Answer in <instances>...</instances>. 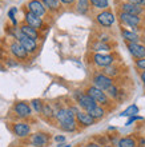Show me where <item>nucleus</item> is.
I'll list each match as a JSON object with an SVG mask.
<instances>
[{"label":"nucleus","mask_w":145,"mask_h":147,"mask_svg":"<svg viewBox=\"0 0 145 147\" xmlns=\"http://www.w3.org/2000/svg\"><path fill=\"white\" fill-rule=\"evenodd\" d=\"M87 94L96 102V105H97V103H101V105H108L107 94L104 92V91H101L100 88H97V87H95V86H93V87H89V88L87 90Z\"/></svg>","instance_id":"obj_1"},{"label":"nucleus","mask_w":145,"mask_h":147,"mask_svg":"<svg viewBox=\"0 0 145 147\" xmlns=\"http://www.w3.org/2000/svg\"><path fill=\"white\" fill-rule=\"evenodd\" d=\"M93 83H95V87L100 88L101 91H107L109 87H111L113 83H112V79L104 74H96L95 78H93Z\"/></svg>","instance_id":"obj_2"},{"label":"nucleus","mask_w":145,"mask_h":147,"mask_svg":"<svg viewBox=\"0 0 145 147\" xmlns=\"http://www.w3.org/2000/svg\"><path fill=\"white\" fill-rule=\"evenodd\" d=\"M49 143V134L47 132H36L31 136V144L33 147H45Z\"/></svg>","instance_id":"obj_3"},{"label":"nucleus","mask_w":145,"mask_h":147,"mask_svg":"<svg viewBox=\"0 0 145 147\" xmlns=\"http://www.w3.org/2000/svg\"><path fill=\"white\" fill-rule=\"evenodd\" d=\"M77 103L81 109H84L85 111H89L91 109H93L96 105V102L92 99L88 94H77Z\"/></svg>","instance_id":"obj_4"},{"label":"nucleus","mask_w":145,"mask_h":147,"mask_svg":"<svg viewBox=\"0 0 145 147\" xmlns=\"http://www.w3.org/2000/svg\"><path fill=\"white\" fill-rule=\"evenodd\" d=\"M13 132H15V135H17L19 138H24V136L29 135L31 127H29V124L25 123V122H19V123L13 124Z\"/></svg>","instance_id":"obj_5"},{"label":"nucleus","mask_w":145,"mask_h":147,"mask_svg":"<svg viewBox=\"0 0 145 147\" xmlns=\"http://www.w3.org/2000/svg\"><path fill=\"white\" fill-rule=\"evenodd\" d=\"M28 8H29L31 13H33V15L39 16V18L45 13V7L39 0H31L29 3H28Z\"/></svg>","instance_id":"obj_6"},{"label":"nucleus","mask_w":145,"mask_h":147,"mask_svg":"<svg viewBox=\"0 0 145 147\" xmlns=\"http://www.w3.org/2000/svg\"><path fill=\"white\" fill-rule=\"evenodd\" d=\"M97 22H99L101 26H104V27H109V26H112V24L115 23V16H113L112 12L104 11L97 15Z\"/></svg>","instance_id":"obj_7"},{"label":"nucleus","mask_w":145,"mask_h":147,"mask_svg":"<svg viewBox=\"0 0 145 147\" xmlns=\"http://www.w3.org/2000/svg\"><path fill=\"white\" fill-rule=\"evenodd\" d=\"M19 43L23 46V48L27 51V52H33V51L36 50V42H35L33 39L23 35V34L19 35Z\"/></svg>","instance_id":"obj_8"},{"label":"nucleus","mask_w":145,"mask_h":147,"mask_svg":"<svg viewBox=\"0 0 145 147\" xmlns=\"http://www.w3.org/2000/svg\"><path fill=\"white\" fill-rule=\"evenodd\" d=\"M128 50L136 58H138V59L145 58V47L141 46V44H138V43H128Z\"/></svg>","instance_id":"obj_9"},{"label":"nucleus","mask_w":145,"mask_h":147,"mask_svg":"<svg viewBox=\"0 0 145 147\" xmlns=\"http://www.w3.org/2000/svg\"><path fill=\"white\" fill-rule=\"evenodd\" d=\"M13 110H15V112L17 114V116H20V118H28V116L31 115V107L25 103V102H19V103H16Z\"/></svg>","instance_id":"obj_10"},{"label":"nucleus","mask_w":145,"mask_h":147,"mask_svg":"<svg viewBox=\"0 0 145 147\" xmlns=\"http://www.w3.org/2000/svg\"><path fill=\"white\" fill-rule=\"evenodd\" d=\"M25 22H27V26L35 28V30H37V28H40L43 26L41 18H39V16L33 15V13H31V12L25 13Z\"/></svg>","instance_id":"obj_11"},{"label":"nucleus","mask_w":145,"mask_h":147,"mask_svg":"<svg viewBox=\"0 0 145 147\" xmlns=\"http://www.w3.org/2000/svg\"><path fill=\"white\" fill-rule=\"evenodd\" d=\"M95 63L100 67H108L111 66L113 62V56L111 55H103V54H96L95 55Z\"/></svg>","instance_id":"obj_12"},{"label":"nucleus","mask_w":145,"mask_h":147,"mask_svg":"<svg viewBox=\"0 0 145 147\" xmlns=\"http://www.w3.org/2000/svg\"><path fill=\"white\" fill-rule=\"evenodd\" d=\"M76 119L77 122L83 126H92V124L95 123V119L92 118L87 111H79L76 114Z\"/></svg>","instance_id":"obj_13"},{"label":"nucleus","mask_w":145,"mask_h":147,"mask_svg":"<svg viewBox=\"0 0 145 147\" xmlns=\"http://www.w3.org/2000/svg\"><path fill=\"white\" fill-rule=\"evenodd\" d=\"M120 19H121L122 23L128 24V26H130V27H137L138 23H140V18H138V16L129 15V13H124V12H121Z\"/></svg>","instance_id":"obj_14"},{"label":"nucleus","mask_w":145,"mask_h":147,"mask_svg":"<svg viewBox=\"0 0 145 147\" xmlns=\"http://www.w3.org/2000/svg\"><path fill=\"white\" fill-rule=\"evenodd\" d=\"M11 52L15 55L16 58H19V59H25L27 58V55H28V52L24 50L23 46H21L20 43H12L11 44Z\"/></svg>","instance_id":"obj_15"},{"label":"nucleus","mask_w":145,"mask_h":147,"mask_svg":"<svg viewBox=\"0 0 145 147\" xmlns=\"http://www.w3.org/2000/svg\"><path fill=\"white\" fill-rule=\"evenodd\" d=\"M121 7H122V12L124 13H129V15L137 16L142 12L141 7H137V5H133V4H129V3H124Z\"/></svg>","instance_id":"obj_16"},{"label":"nucleus","mask_w":145,"mask_h":147,"mask_svg":"<svg viewBox=\"0 0 145 147\" xmlns=\"http://www.w3.org/2000/svg\"><path fill=\"white\" fill-rule=\"evenodd\" d=\"M20 31H21V34L25 36H28V38L31 39H37V31L35 30V28L29 27V26H21V28H20Z\"/></svg>","instance_id":"obj_17"},{"label":"nucleus","mask_w":145,"mask_h":147,"mask_svg":"<svg viewBox=\"0 0 145 147\" xmlns=\"http://www.w3.org/2000/svg\"><path fill=\"white\" fill-rule=\"evenodd\" d=\"M87 112H88V114H89V115H91L95 120H96V119H101V118L104 116V110L101 109L100 106H95L93 109H91L89 111H87Z\"/></svg>","instance_id":"obj_18"},{"label":"nucleus","mask_w":145,"mask_h":147,"mask_svg":"<svg viewBox=\"0 0 145 147\" xmlns=\"http://www.w3.org/2000/svg\"><path fill=\"white\" fill-rule=\"evenodd\" d=\"M117 146L118 147H136V140L133 138H121V139L117 142Z\"/></svg>","instance_id":"obj_19"},{"label":"nucleus","mask_w":145,"mask_h":147,"mask_svg":"<svg viewBox=\"0 0 145 147\" xmlns=\"http://www.w3.org/2000/svg\"><path fill=\"white\" fill-rule=\"evenodd\" d=\"M136 114H138V107L137 106H129L126 110H124V111L121 112V116H134Z\"/></svg>","instance_id":"obj_20"},{"label":"nucleus","mask_w":145,"mask_h":147,"mask_svg":"<svg viewBox=\"0 0 145 147\" xmlns=\"http://www.w3.org/2000/svg\"><path fill=\"white\" fill-rule=\"evenodd\" d=\"M43 5L48 7L49 9H59L60 4H59V0H43Z\"/></svg>","instance_id":"obj_21"},{"label":"nucleus","mask_w":145,"mask_h":147,"mask_svg":"<svg viewBox=\"0 0 145 147\" xmlns=\"http://www.w3.org/2000/svg\"><path fill=\"white\" fill-rule=\"evenodd\" d=\"M41 114L44 116H47V118H52V116H55V111H53V109H52L49 105H43Z\"/></svg>","instance_id":"obj_22"},{"label":"nucleus","mask_w":145,"mask_h":147,"mask_svg":"<svg viewBox=\"0 0 145 147\" xmlns=\"http://www.w3.org/2000/svg\"><path fill=\"white\" fill-rule=\"evenodd\" d=\"M122 36H124L126 40H129L130 43H137V40H138V36L129 31H122Z\"/></svg>","instance_id":"obj_23"},{"label":"nucleus","mask_w":145,"mask_h":147,"mask_svg":"<svg viewBox=\"0 0 145 147\" xmlns=\"http://www.w3.org/2000/svg\"><path fill=\"white\" fill-rule=\"evenodd\" d=\"M77 11L80 13H85L88 11V0H79L77 3Z\"/></svg>","instance_id":"obj_24"},{"label":"nucleus","mask_w":145,"mask_h":147,"mask_svg":"<svg viewBox=\"0 0 145 147\" xmlns=\"http://www.w3.org/2000/svg\"><path fill=\"white\" fill-rule=\"evenodd\" d=\"M60 127L64 130V131H68V132H72L76 130V122H71V123H63L60 124Z\"/></svg>","instance_id":"obj_25"},{"label":"nucleus","mask_w":145,"mask_h":147,"mask_svg":"<svg viewBox=\"0 0 145 147\" xmlns=\"http://www.w3.org/2000/svg\"><path fill=\"white\" fill-rule=\"evenodd\" d=\"M93 7L96 8H107L108 7V0H91Z\"/></svg>","instance_id":"obj_26"},{"label":"nucleus","mask_w":145,"mask_h":147,"mask_svg":"<svg viewBox=\"0 0 145 147\" xmlns=\"http://www.w3.org/2000/svg\"><path fill=\"white\" fill-rule=\"evenodd\" d=\"M43 105H44V103H41V100H39V99H35V100H32V107H33V110L36 112H41Z\"/></svg>","instance_id":"obj_27"},{"label":"nucleus","mask_w":145,"mask_h":147,"mask_svg":"<svg viewBox=\"0 0 145 147\" xmlns=\"http://www.w3.org/2000/svg\"><path fill=\"white\" fill-rule=\"evenodd\" d=\"M107 92H108V95H109V96H112V98H117V95H118V92H120V91L117 90V87H116V86L112 84L111 87H109V88L107 90Z\"/></svg>","instance_id":"obj_28"},{"label":"nucleus","mask_w":145,"mask_h":147,"mask_svg":"<svg viewBox=\"0 0 145 147\" xmlns=\"http://www.w3.org/2000/svg\"><path fill=\"white\" fill-rule=\"evenodd\" d=\"M116 74H117V70H116L115 67L108 66V67H105V70H104V75H107V76L108 75H109V76H111V75L113 76V75H116Z\"/></svg>","instance_id":"obj_29"},{"label":"nucleus","mask_w":145,"mask_h":147,"mask_svg":"<svg viewBox=\"0 0 145 147\" xmlns=\"http://www.w3.org/2000/svg\"><path fill=\"white\" fill-rule=\"evenodd\" d=\"M128 3L137 5V7H141V5H145V0H128Z\"/></svg>","instance_id":"obj_30"},{"label":"nucleus","mask_w":145,"mask_h":147,"mask_svg":"<svg viewBox=\"0 0 145 147\" xmlns=\"http://www.w3.org/2000/svg\"><path fill=\"white\" fill-rule=\"evenodd\" d=\"M142 118L141 116H137V115H134V116H130L129 119H128V122H126V126H129V124H132L133 122H136V120H141Z\"/></svg>","instance_id":"obj_31"},{"label":"nucleus","mask_w":145,"mask_h":147,"mask_svg":"<svg viewBox=\"0 0 145 147\" xmlns=\"http://www.w3.org/2000/svg\"><path fill=\"white\" fill-rule=\"evenodd\" d=\"M137 67L138 68H141V70H145V58L144 59H140V60H137Z\"/></svg>","instance_id":"obj_32"},{"label":"nucleus","mask_w":145,"mask_h":147,"mask_svg":"<svg viewBox=\"0 0 145 147\" xmlns=\"http://www.w3.org/2000/svg\"><path fill=\"white\" fill-rule=\"evenodd\" d=\"M95 50H109V47H108L107 44H101V43H99V44H96L95 46Z\"/></svg>","instance_id":"obj_33"},{"label":"nucleus","mask_w":145,"mask_h":147,"mask_svg":"<svg viewBox=\"0 0 145 147\" xmlns=\"http://www.w3.org/2000/svg\"><path fill=\"white\" fill-rule=\"evenodd\" d=\"M15 12H16V8H12L11 11H9V18H11V20L13 22V24H16V20H15Z\"/></svg>","instance_id":"obj_34"},{"label":"nucleus","mask_w":145,"mask_h":147,"mask_svg":"<svg viewBox=\"0 0 145 147\" xmlns=\"http://www.w3.org/2000/svg\"><path fill=\"white\" fill-rule=\"evenodd\" d=\"M55 140L59 142V143L60 142H65V136H55Z\"/></svg>","instance_id":"obj_35"},{"label":"nucleus","mask_w":145,"mask_h":147,"mask_svg":"<svg viewBox=\"0 0 145 147\" xmlns=\"http://www.w3.org/2000/svg\"><path fill=\"white\" fill-rule=\"evenodd\" d=\"M138 147H145V139H140V142H138Z\"/></svg>","instance_id":"obj_36"},{"label":"nucleus","mask_w":145,"mask_h":147,"mask_svg":"<svg viewBox=\"0 0 145 147\" xmlns=\"http://www.w3.org/2000/svg\"><path fill=\"white\" fill-rule=\"evenodd\" d=\"M87 147H101V146H100L99 143H93V142H92V143H89Z\"/></svg>","instance_id":"obj_37"},{"label":"nucleus","mask_w":145,"mask_h":147,"mask_svg":"<svg viewBox=\"0 0 145 147\" xmlns=\"http://www.w3.org/2000/svg\"><path fill=\"white\" fill-rule=\"evenodd\" d=\"M60 1H63L64 4H71V3H73L75 0H60Z\"/></svg>","instance_id":"obj_38"},{"label":"nucleus","mask_w":145,"mask_h":147,"mask_svg":"<svg viewBox=\"0 0 145 147\" xmlns=\"http://www.w3.org/2000/svg\"><path fill=\"white\" fill-rule=\"evenodd\" d=\"M141 80H142V83H144V86H145V71L141 74Z\"/></svg>","instance_id":"obj_39"},{"label":"nucleus","mask_w":145,"mask_h":147,"mask_svg":"<svg viewBox=\"0 0 145 147\" xmlns=\"http://www.w3.org/2000/svg\"><path fill=\"white\" fill-rule=\"evenodd\" d=\"M63 147H71V146H69V144H67V146H63Z\"/></svg>","instance_id":"obj_40"},{"label":"nucleus","mask_w":145,"mask_h":147,"mask_svg":"<svg viewBox=\"0 0 145 147\" xmlns=\"http://www.w3.org/2000/svg\"><path fill=\"white\" fill-rule=\"evenodd\" d=\"M104 147H112V146H104Z\"/></svg>","instance_id":"obj_41"}]
</instances>
